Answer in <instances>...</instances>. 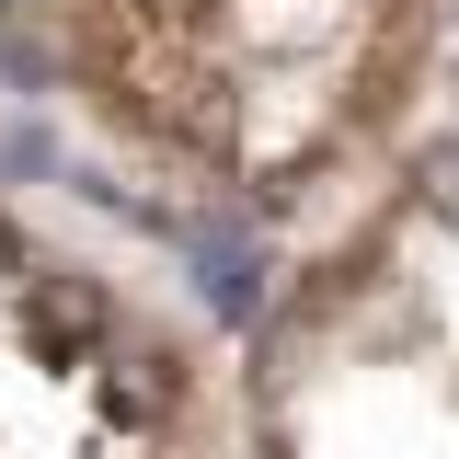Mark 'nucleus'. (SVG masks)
<instances>
[{
  "mask_svg": "<svg viewBox=\"0 0 459 459\" xmlns=\"http://www.w3.org/2000/svg\"><path fill=\"white\" fill-rule=\"evenodd\" d=\"M104 333H115V299L92 276H35L23 287V344L47 368H81V344H104Z\"/></svg>",
  "mask_w": 459,
  "mask_h": 459,
  "instance_id": "obj_1",
  "label": "nucleus"
},
{
  "mask_svg": "<svg viewBox=\"0 0 459 459\" xmlns=\"http://www.w3.org/2000/svg\"><path fill=\"white\" fill-rule=\"evenodd\" d=\"M184 391H195V379H184L172 344H126V356L104 368V413H115V425H172Z\"/></svg>",
  "mask_w": 459,
  "mask_h": 459,
  "instance_id": "obj_2",
  "label": "nucleus"
},
{
  "mask_svg": "<svg viewBox=\"0 0 459 459\" xmlns=\"http://www.w3.org/2000/svg\"><path fill=\"white\" fill-rule=\"evenodd\" d=\"M184 241H195V287H207V310H219V322H253V310H264V264H253V253H241V241H207V230H184Z\"/></svg>",
  "mask_w": 459,
  "mask_h": 459,
  "instance_id": "obj_3",
  "label": "nucleus"
},
{
  "mask_svg": "<svg viewBox=\"0 0 459 459\" xmlns=\"http://www.w3.org/2000/svg\"><path fill=\"white\" fill-rule=\"evenodd\" d=\"M413 184H425L437 219H459V138H425V150H413Z\"/></svg>",
  "mask_w": 459,
  "mask_h": 459,
  "instance_id": "obj_4",
  "label": "nucleus"
},
{
  "mask_svg": "<svg viewBox=\"0 0 459 459\" xmlns=\"http://www.w3.org/2000/svg\"><path fill=\"white\" fill-rule=\"evenodd\" d=\"M23 264H35V253H23V230L0 219V276H23Z\"/></svg>",
  "mask_w": 459,
  "mask_h": 459,
  "instance_id": "obj_5",
  "label": "nucleus"
},
{
  "mask_svg": "<svg viewBox=\"0 0 459 459\" xmlns=\"http://www.w3.org/2000/svg\"><path fill=\"white\" fill-rule=\"evenodd\" d=\"M264 459H287V448H264Z\"/></svg>",
  "mask_w": 459,
  "mask_h": 459,
  "instance_id": "obj_6",
  "label": "nucleus"
}]
</instances>
